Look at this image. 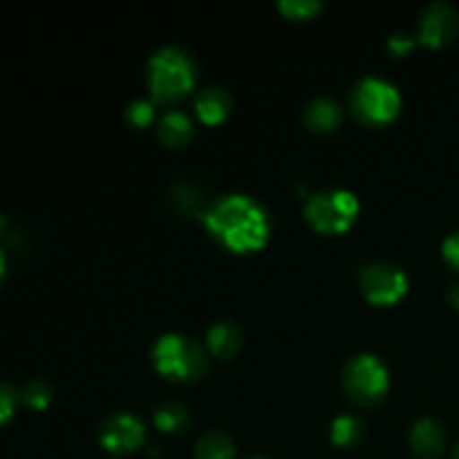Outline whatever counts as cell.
I'll return each instance as SVG.
<instances>
[{"label":"cell","instance_id":"obj_14","mask_svg":"<svg viewBox=\"0 0 459 459\" xmlns=\"http://www.w3.org/2000/svg\"><path fill=\"white\" fill-rule=\"evenodd\" d=\"M195 134L191 117L184 110L170 108V110L161 112L157 119V137L166 143V146H184Z\"/></svg>","mask_w":459,"mask_h":459},{"label":"cell","instance_id":"obj_4","mask_svg":"<svg viewBox=\"0 0 459 459\" xmlns=\"http://www.w3.org/2000/svg\"><path fill=\"white\" fill-rule=\"evenodd\" d=\"M350 108L366 124H388L402 110V92L390 79L363 74L350 88Z\"/></svg>","mask_w":459,"mask_h":459},{"label":"cell","instance_id":"obj_11","mask_svg":"<svg viewBox=\"0 0 459 459\" xmlns=\"http://www.w3.org/2000/svg\"><path fill=\"white\" fill-rule=\"evenodd\" d=\"M303 119L312 130L327 133V130H334L341 124V119H343V106L332 94H316L305 106Z\"/></svg>","mask_w":459,"mask_h":459},{"label":"cell","instance_id":"obj_28","mask_svg":"<svg viewBox=\"0 0 459 459\" xmlns=\"http://www.w3.org/2000/svg\"><path fill=\"white\" fill-rule=\"evenodd\" d=\"M4 227V218H3V215H0V229H3Z\"/></svg>","mask_w":459,"mask_h":459},{"label":"cell","instance_id":"obj_13","mask_svg":"<svg viewBox=\"0 0 459 459\" xmlns=\"http://www.w3.org/2000/svg\"><path fill=\"white\" fill-rule=\"evenodd\" d=\"M233 97L222 85H206L195 94V112L206 124H218L231 112Z\"/></svg>","mask_w":459,"mask_h":459},{"label":"cell","instance_id":"obj_16","mask_svg":"<svg viewBox=\"0 0 459 459\" xmlns=\"http://www.w3.org/2000/svg\"><path fill=\"white\" fill-rule=\"evenodd\" d=\"M152 421L164 433H179L191 424V411L182 402H161L152 412Z\"/></svg>","mask_w":459,"mask_h":459},{"label":"cell","instance_id":"obj_7","mask_svg":"<svg viewBox=\"0 0 459 459\" xmlns=\"http://www.w3.org/2000/svg\"><path fill=\"white\" fill-rule=\"evenodd\" d=\"M359 285L370 303L393 305L408 291V276L399 264L390 260H375L361 269Z\"/></svg>","mask_w":459,"mask_h":459},{"label":"cell","instance_id":"obj_26","mask_svg":"<svg viewBox=\"0 0 459 459\" xmlns=\"http://www.w3.org/2000/svg\"><path fill=\"white\" fill-rule=\"evenodd\" d=\"M4 273H7V255H4V249L0 247V282H3Z\"/></svg>","mask_w":459,"mask_h":459},{"label":"cell","instance_id":"obj_12","mask_svg":"<svg viewBox=\"0 0 459 459\" xmlns=\"http://www.w3.org/2000/svg\"><path fill=\"white\" fill-rule=\"evenodd\" d=\"M242 345V330L231 318H220L206 330V350L218 359L236 357Z\"/></svg>","mask_w":459,"mask_h":459},{"label":"cell","instance_id":"obj_22","mask_svg":"<svg viewBox=\"0 0 459 459\" xmlns=\"http://www.w3.org/2000/svg\"><path fill=\"white\" fill-rule=\"evenodd\" d=\"M18 399H21L18 390L7 381H0V426L12 420V415L16 412Z\"/></svg>","mask_w":459,"mask_h":459},{"label":"cell","instance_id":"obj_10","mask_svg":"<svg viewBox=\"0 0 459 459\" xmlns=\"http://www.w3.org/2000/svg\"><path fill=\"white\" fill-rule=\"evenodd\" d=\"M408 439H411V446L417 455L424 459H437L446 448L448 433L442 421L433 420V417H420L412 424Z\"/></svg>","mask_w":459,"mask_h":459},{"label":"cell","instance_id":"obj_24","mask_svg":"<svg viewBox=\"0 0 459 459\" xmlns=\"http://www.w3.org/2000/svg\"><path fill=\"white\" fill-rule=\"evenodd\" d=\"M412 45H415V36L408 34V31H393L388 36V48L394 54H406Z\"/></svg>","mask_w":459,"mask_h":459},{"label":"cell","instance_id":"obj_6","mask_svg":"<svg viewBox=\"0 0 459 459\" xmlns=\"http://www.w3.org/2000/svg\"><path fill=\"white\" fill-rule=\"evenodd\" d=\"M359 197L350 188L327 186L305 200V218L323 233H341L357 220Z\"/></svg>","mask_w":459,"mask_h":459},{"label":"cell","instance_id":"obj_8","mask_svg":"<svg viewBox=\"0 0 459 459\" xmlns=\"http://www.w3.org/2000/svg\"><path fill=\"white\" fill-rule=\"evenodd\" d=\"M459 31V9L446 0H433L424 4L417 16L415 36L426 45L442 48L451 43Z\"/></svg>","mask_w":459,"mask_h":459},{"label":"cell","instance_id":"obj_29","mask_svg":"<svg viewBox=\"0 0 459 459\" xmlns=\"http://www.w3.org/2000/svg\"><path fill=\"white\" fill-rule=\"evenodd\" d=\"M249 459H269V457H263V455H255V457H249Z\"/></svg>","mask_w":459,"mask_h":459},{"label":"cell","instance_id":"obj_9","mask_svg":"<svg viewBox=\"0 0 459 459\" xmlns=\"http://www.w3.org/2000/svg\"><path fill=\"white\" fill-rule=\"evenodd\" d=\"M146 437V426L139 415L130 411H117L103 417L99 424V442L110 453H130L139 448Z\"/></svg>","mask_w":459,"mask_h":459},{"label":"cell","instance_id":"obj_23","mask_svg":"<svg viewBox=\"0 0 459 459\" xmlns=\"http://www.w3.org/2000/svg\"><path fill=\"white\" fill-rule=\"evenodd\" d=\"M442 254H444V260L459 272V231L448 233V236L444 238Z\"/></svg>","mask_w":459,"mask_h":459},{"label":"cell","instance_id":"obj_27","mask_svg":"<svg viewBox=\"0 0 459 459\" xmlns=\"http://www.w3.org/2000/svg\"><path fill=\"white\" fill-rule=\"evenodd\" d=\"M453 457H455V459H459V439H457L455 448H453Z\"/></svg>","mask_w":459,"mask_h":459},{"label":"cell","instance_id":"obj_17","mask_svg":"<svg viewBox=\"0 0 459 459\" xmlns=\"http://www.w3.org/2000/svg\"><path fill=\"white\" fill-rule=\"evenodd\" d=\"M330 437L336 446H354L363 437V421L354 412H341L332 420Z\"/></svg>","mask_w":459,"mask_h":459},{"label":"cell","instance_id":"obj_3","mask_svg":"<svg viewBox=\"0 0 459 459\" xmlns=\"http://www.w3.org/2000/svg\"><path fill=\"white\" fill-rule=\"evenodd\" d=\"M152 363L169 379L193 381L209 370V350L182 332H166L152 345Z\"/></svg>","mask_w":459,"mask_h":459},{"label":"cell","instance_id":"obj_2","mask_svg":"<svg viewBox=\"0 0 459 459\" xmlns=\"http://www.w3.org/2000/svg\"><path fill=\"white\" fill-rule=\"evenodd\" d=\"M197 61L184 45L169 43L157 48L146 63V85L155 101L170 103L182 99L195 83Z\"/></svg>","mask_w":459,"mask_h":459},{"label":"cell","instance_id":"obj_20","mask_svg":"<svg viewBox=\"0 0 459 459\" xmlns=\"http://www.w3.org/2000/svg\"><path fill=\"white\" fill-rule=\"evenodd\" d=\"M175 204L179 211H195V213H204L202 209V193L195 184L182 182L175 186Z\"/></svg>","mask_w":459,"mask_h":459},{"label":"cell","instance_id":"obj_1","mask_svg":"<svg viewBox=\"0 0 459 459\" xmlns=\"http://www.w3.org/2000/svg\"><path fill=\"white\" fill-rule=\"evenodd\" d=\"M211 236L231 251H254L267 242L272 231L269 211L255 197L227 193L215 197L202 213Z\"/></svg>","mask_w":459,"mask_h":459},{"label":"cell","instance_id":"obj_21","mask_svg":"<svg viewBox=\"0 0 459 459\" xmlns=\"http://www.w3.org/2000/svg\"><path fill=\"white\" fill-rule=\"evenodd\" d=\"M282 13L291 18H307L323 7L321 0H281L278 3Z\"/></svg>","mask_w":459,"mask_h":459},{"label":"cell","instance_id":"obj_19","mask_svg":"<svg viewBox=\"0 0 459 459\" xmlns=\"http://www.w3.org/2000/svg\"><path fill=\"white\" fill-rule=\"evenodd\" d=\"M126 119L133 126H146L155 119V101L148 97H137L126 108Z\"/></svg>","mask_w":459,"mask_h":459},{"label":"cell","instance_id":"obj_25","mask_svg":"<svg viewBox=\"0 0 459 459\" xmlns=\"http://www.w3.org/2000/svg\"><path fill=\"white\" fill-rule=\"evenodd\" d=\"M446 299H448V303L453 305V307H457V309H459V281L451 282V285H448V290H446Z\"/></svg>","mask_w":459,"mask_h":459},{"label":"cell","instance_id":"obj_5","mask_svg":"<svg viewBox=\"0 0 459 459\" xmlns=\"http://www.w3.org/2000/svg\"><path fill=\"white\" fill-rule=\"evenodd\" d=\"M345 394L359 406H372L390 388L388 366L372 352H359L345 361L341 372Z\"/></svg>","mask_w":459,"mask_h":459},{"label":"cell","instance_id":"obj_18","mask_svg":"<svg viewBox=\"0 0 459 459\" xmlns=\"http://www.w3.org/2000/svg\"><path fill=\"white\" fill-rule=\"evenodd\" d=\"M18 394H21V399L27 403V406L40 411V408H45L49 402H52L54 385L49 384L45 377H30V379L21 385Z\"/></svg>","mask_w":459,"mask_h":459},{"label":"cell","instance_id":"obj_15","mask_svg":"<svg viewBox=\"0 0 459 459\" xmlns=\"http://www.w3.org/2000/svg\"><path fill=\"white\" fill-rule=\"evenodd\" d=\"M195 459H233L236 457V444L231 435L220 429H211L202 433L195 442Z\"/></svg>","mask_w":459,"mask_h":459}]
</instances>
